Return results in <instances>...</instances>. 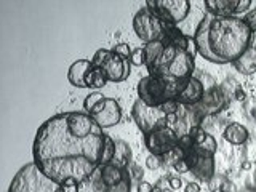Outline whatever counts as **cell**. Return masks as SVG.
Wrapping results in <instances>:
<instances>
[{
	"label": "cell",
	"instance_id": "6da1fadb",
	"mask_svg": "<svg viewBox=\"0 0 256 192\" xmlns=\"http://www.w3.org/2000/svg\"><path fill=\"white\" fill-rule=\"evenodd\" d=\"M106 133L86 112H61L40 125L36 133L34 164L54 182L92 180L101 168Z\"/></svg>",
	"mask_w": 256,
	"mask_h": 192
},
{
	"label": "cell",
	"instance_id": "7a4b0ae2",
	"mask_svg": "<svg viewBox=\"0 0 256 192\" xmlns=\"http://www.w3.org/2000/svg\"><path fill=\"white\" fill-rule=\"evenodd\" d=\"M253 32L238 16L208 14L194 32L197 53L214 64L237 61L252 46Z\"/></svg>",
	"mask_w": 256,
	"mask_h": 192
},
{
	"label": "cell",
	"instance_id": "3957f363",
	"mask_svg": "<svg viewBox=\"0 0 256 192\" xmlns=\"http://www.w3.org/2000/svg\"><path fill=\"white\" fill-rule=\"evenodd\" d=\"M101 170V168H100ZM8 192H64L60 182H54L48 176L38 170V166L32 162L24 165L21 170L14 174ZM85 192H108V188L101 181V173L94 174L92 186Z\"/></svg>",
	"mask_w": 256,
	"mask_h": 192
},
{
	"label": "cell",
	"instance_id": "277c9868",
	"mask_svg": "<svg viewBox=\"0 0 256 192\" xmlns=\"http://www.w3.org/2000/svg\"><path fill=\"white\" fill-rule=\"evenodd\" d=\"M196 60L190 53L178 50V48L165 45L158 61L149 69V76L157 77H168L178 80L181 84H186L190 77H194Z\"/></svg>",
	"mask_w": 256,
	"mask_h": 192
},
{
	"label": "cell",
	"instance_id": "5b68a950",
	"mask_svg": "<svg viewBox=\"0 0 256 192\" xmlns=\"http://www.w3.org/2000/svg\"><path fill=\"white\" fill-rule=\"evenodd\" d=\"M184 84L178 80L168 78V77H157V76H146L142 77L138 85H136V92H138V98L152 108H158L170 100L178 98L180 92L182 90Z\"/></svg>",
	"mask_w": 256,
	"mask_h": 192
},
{
	"label": "cell",
	"instance_id": "8992f818",
	"mask_svg": "<svg viewBox=\"0 0 256 192\" xmlns=\"http://www.w3.org/2000/svg\"><path fill=\"white\" fill-rule=\"evenodd\" d=\"M132 116L134 118L136 125L142 132V134H148L154 130H158V128L166 126L168 125V117L165 112L162 110V108H152L144 104L140 98L134 101L133 109H132Z\"/></svg>",
	"mask_w": 256,
	"mask_h": 192
},
{
	"label": "cell",
	"instance_id": "52a82bcc",
	"mask_svg": "<svg viewBox=\"0 0 256 192\" xmlns=\"http://www.w3.org/2000/svg\"><path fill=\"white\" fill-rule=\"evenodd\" d=\"M146 6L166 24H180L190 12L189 0H148Z\"/></svg>",
	"mask_w": 256,
	"mask_h": 192
},
{
	"label": "cell",
	"instance_id": "ba28073f",
	"mask_svg": "<svg viewBox=\"0 0 256 192\" xmlns=\"http://www.w3.org/2000/svg\"><path fill=\"white\" fill-rule=\"evenodd\" d=\"M133 29L136 32L138 38L142 42L150 44L157 42V40H164V21L154 14L148 6L141 8V10L134 14L133 18Z\"/></svg>",
	"mask_w": 256,
	"mask_h": 192
},
{
	"label": "cell",
	"instance_id": "9c48e42d",
	"mask_svg": "<svg viewBox=\"0 0 256 192\" xmlns=\"http://www.w3.org/2000/svg\"><path fill=\"white\" fill-rule=\"evenodd\" d=\"M144 144L154 156H166L174 150L180 144V134L172 126H162L148 134H144Z\"/></svg>",
	"mask_w": 256,
	"mask_h": 192
},
{
	"label": "cell",
	"instance_id": "30bf717a",
	"mask_svg": "<svg viewBox=\"0 0 256 192\" xmlns=\"http://www.w3.org/2000/svg\"><path fill=\"white\" fill-rule=\"evenodd\" d=\"M90 116L104 130V128L116 126L120 120H122V108H120L117 100L108 98L106 96V98H104L98 106L90 112Z\"/></svg>",
	"mask_w": 256,
	"mask_h": 192
},
{
	"label": "cell",
	"instance_id": "8fae6325",
	"mask_svg": "<svg viewBox=\"0 0 256 192\" xmlns=\"http://www.w3.org/2000/svg\"><path fill=\"white\" fill-rule=\"evenodd\" d=\"M252 0H205V6L213 16H237L246 12Z\"/></svg>",
	"mask_w": 256,
	"mask_h": 192
},
{
	"label": "cell",
	"instance_id": "7c38bea8",
	"mask_svg": "<svg viewBox=\"0 0 256 192\" xmlns=\"http://www.w3.org/2000/svg\"><path fill=\"white\" fill-rule=\"evenodd\" d=\"M100 69H102V72L106 74L109 82L118 84V82H124V80H126L128 76H130L132 62L122 60L120 56H117V54H114L110 52V54L108 56V60L102 62V66Z\"/></svg>",
	"mask_w": 256,
	"mask_h": 192
},
{
	"label": "cell",
	"instance_id": "4fadbf2b",
	"mask_svg": "<svg viewBox=\"0 0 256 192\" xmlns=\"http://www.w3.org/2000/svg\"><path fill=\"white\" fill-rule=\"evenodd\" d=\"M162 42L165 45L178 48V50L188 52L192 56L197 53V45L194 42V37H188L186 34H182V32L176 26H173V24L164 22V40Z\"/></svg>",
	"mask_w": 256,
	"mask_h": 192
},
{
	"label": "cell",
	"instance_id": "5bb4252c",
	"mask_svg": "<svg viewBox=\"0 0 256 192\" xmlns=\"http://www.w3.org/2000/svg\"><path fill=\"white\" fill-rule=\"evenodd\" d=\"M188 164L190 166V172L194 173L198 180L202 181H212L214 178V158L213 157H200L197 156L194 149L186 152Z\"/></svg>",
	"mask_w": 256,
	"mask_h": 192
},
{
	"label": "cell",
	"instance_id": "9a60e30c",
	"mask_svg": "<svg viewBox=\"0 0 256 192\" xmlns=\"http://www.w3.org/2000/svg\"><path fill=\"white\" fill-rule=\"evenodd\" d=\"M198 110L202 112V116H214L220 110L226 108V94H224L222 88L220 86H212L206 88L202 101L198 104Z\"/></svg>",
	"mask_w": 256,
	"mask_h": 192
},
{
	"label": "cell",
	"instance_id": "2e32d148",
	"mask_svg": "<svg viewBox=\"0 0 256 192\" xmlns=\"http://www.w3.org/2000/svg\"><path fill=\"white\" fill-rule=\"evenodd\" d=\"M205 92H206V88L202 84V80L197 77H190L188 82L184 84L176 101H178L181 106H197V104L202 101Z\"/></svg>",
	"mask_w": 256,
	"mask_h": 192
},
{
	"label": "cell",
	"instance_id": "e0dca14e",
	"mask_svg": "<svg viewBox=\"0 0 256 192\" xmlns=\"http://www.w3.org/2000/svg\"><path fill=\"white\" fill-rule=\"evenodd\" d=\"M92 69H93L92 60H77L76 62H72V66L68 70L69 84L77 86V88H88L86 86V76L90 74Z\"/></svg>",
	"mask_w": 256,
	"mask_h": 192
},
{
	"label": "cell",
	"instance_id": "ac0fdd59",
	"mask_svg": "<svg viewBox=\"0 0 256 192\" xmlns=\"http://www.w3.org/2000/svg\"><path fill=\"white\" fill-rule=\"evenodd\" d=\"M248 136H250L248 128L244 126L242 124H237V122L229 124L222 132V138L226 140L229 144H232V146H242V144L246 142Z\"/></svg>",
	"mask_w": 256,
	"mask_h": 192
},
{
	"label": "cell",
	"instance_id": "d6986e66",
	"mask_svg": "<svg viewBox=\"0 0 256 192\" xmlns=\"http://www.w3.org/2000/svg\"><path fill=\"white\" fill-rule=\"evenodd\" d=\"M234 68L244 76H252L256 72V48L250 46L248 50L240 56L237 61L232 62Z\"/></svg>",
	"mask_w": 256,
	"mask_h": 192
},
{
	"label": "cell",
	"instance_id": "ffe728a7",
	"mask_svg": "<svg viewBox=\"0 0 256 192\" xmlns=\"http://www.w3.org/2000/svg\"><path fill=\"white\" fill-rule=\"evenodd\" d=\"M100 173H101V181L104 182V186L109 189V188H114L116 184H118L124 180L126 170H124V168H120L114 164H109V165L101 166Z\"/></svg>",
	"mask_w": 256,
	"mask_h": 192
},
{
	"label": "cell",
	"instance_id": "44dd1931",
	"mask_svg": "<svg viewBox=\"0 0 256 192\" xmlns=\"http://www.w3.org/2000/svg\"><path fill=\"white\" fill-rule=\"evenodd\" d=\"M142 48H144V58H146V62H144V64H146V68L149 70L158 61L160 54H162L164 48H165V44L162 42V40H157V42L146 44Z\"/></svg>",
	"mask_w": 256,
	"mask_h": 192
},
{
	"label": "cell",
	"instance_id": "7402d4cb",
	"mask_svg": "<svg viewBox=\"0 0 256 192\" xmlns=\"http://www.w3.org/2000/svg\"><path fill=\"white\" fill-rule=\"evenodd\" d=\"M216 150H218V142L212 134H206V138L202 142L194 144V152L200 157H213Z\"/></svg>",
	"mask_w": 256,
	"mask_h": 192
},
{
	"label": "cell",
	"instance_id": "603a6c76",
	"mask_svg": "<svg viewBox=\"0 0 256 192\" xmlns=\"http://www.w3.org/2000/svg\"><path fill=\"white\" fill-rule=\"evenodd\" d=\"M130 148L128 144H125L124 141H117V150H116V157L112 160V164L120 166V168H125L130 165Z\"/></svg>",
	"mask_w": 256,
	"mask_h": 192
},
{
	"label": "cell",
	"instance_id": "cb8c5ba5",
	"mask_svg": "<svg viewBox=\"0 0 256 192\" xmlns=\"http://www.w3.org/2000/svg\"><path fill=\"white\" fill-rule=\"evenodd\" d=\"M108 77L106 74L102 72V69L100 68H94L90 70V74L86 76V86L88 88H102V86H106L108 85Z\"/></svg>",
	"mask_w": 256,
	"mask_h": 192
},
{
	"label": "cell",
	"instance_id": "d4e9b609",
	"mask_svg": "<svg viewBox=\"0 0 256 192\" xmlns=\"http://www.w3.org/2000/svg\"><path fill=\"white\" fill-rule=\"evenodd\" d=\"M116 150H117V142L112 140L109 134H106V140H104L102 156H101V166L112 164V160H114V157H116Z\"/></svg>",
	"mask_w": 256,
	"mask_h": 192
},
{
	"label": "cell",
	"instance_id": "484cf974",
	"mask_svg": "<svg viewBox=\"0 0 256 192\" xmlns=\"http://www.w3.org/2000/svg\"><path fill=\"white\" fill-rule=\"evenodd\" d=\"M106 98V96H104L102 93H92V94H88L86 98H85V101H84V109H85V112L86 114H90V112L98 106V104Z\"/></svg>",
	"mask_w": 256,
	"mask_h": 192
},
{
	"label": "cell",
	"instance_id": "4316f807",
	"mask_svg": "<svg viewBox=\"0 0 256 192\" xmlns=\"http://www.w3.org/2000/svg\"><path fill=\"white\" fill-rule=\"evenodd\" d=\"M110 52L114 54H117V56H120V58L125 60V61H130L132 53H133V50H132L128 44H117L116 46L110 48Z\"/></svg>",
	"mask_w": 256,
	"mask_h": 192
},
{
	"label": "cell",
	"instance_id": "83f0119b",
	"mask_svg": "<svg viewBox=\"0 0 256 192\" xmlns=\"http://www.w3.org/2000/svg\"><path fill=\"white\" fill-rule=\"evenodd\" d=\"M188 134L190 136L192 140H194V144H198V142H202L205 138H206V132L202 128V125H192L190 128H189V132H188Z\"/></svg>",
	"mask_w": 256,
	"mask_h": 192
},
{
	"label": "cell",
	"instance_id": "f1b7e54d",
	"mask_svg": "<svg viewBox=\"0 0 256 192\" xmlns=\"http://www.w3.org/2000/svg\"><path fill=\"white\" fill-rule=\"evenodd\" d=\"M108 192H132V178H130V174H128V172L125 173L124 180L118 184H116L114 188H109Z\"/></svg>",
	"mask_w": 256,
	"mask_h": 192
},
{
	"label": "cell",
	"instance_id": "f546056e",
	"mask_svg": "<svg viewBox=\"0 0 256 192\" xmlns=\"http://www.w3.org/2000/svg\"><path fill=\"white\" fill-rule=\"evenodd\" d=\"M110 54V50H106V48H101V50H98L92 58V62L94 68H101L102 62L108 60V56Z\"/></svg>",
	"mask_w": 256,
	"mask_h": 192
},
{
	"label": "cell",
	"instance_id": "4dcf8cb0",
	"mask_svg": "<svg viewBox=\"0 0 256 192\" xmlns=\"http://www.w3.org/2000/svg\"><path fill=\"white\" fill-rule=\"evenodd\" d=\"M130 62L133 66H142V64L146 62V58H144V48H134L132 53Z\"/></svg>",
	"mask_w": 256,
	"mask_h": 192
},
{
	"label": "cell",
	"instance_id": "1f68e13d",
	"mask_svg": "<svg viewBox=\"0 0 256 192\" xmlns=\"http://www.w3.org/2000/svg\"><path fill=\"white\" fill-rule=\"evenodd\" d=\"M165 164V160L162 156H154V154H150L148 158H146V165L148 168H150V170H157V168H160Z\"/></svg>",
	"mask_w": 256,
	"mask_h": 192
},
{
	"label": "cell",
	"instance_id": "d6a6232c",
	"mask_svg": "<svg viewBox=\"0 0 256 192\" xmlns=\"http://www.w3.org/2000/svg\"><path fill=\"white\" fill-rule=\"evenodd\" d=\"M126 172H128V174H130V178H132V181L133 180H136V181H142V168H140L136 164H130L126 166Z\"/></svg>",
	"mask_w": 256,
	"mask_h": 192
},
{
	"label": "cell",
	"instance_id": "836d02e7",
	"mask_svg": "<svg viewBox=\"0 0 256 192\" xmlns=\"http://www.w3.org/2000/svg\"><path fill=\"white\" fill-rule=\"evenodd\" d=\"M173 166V170L176 173H180V174H184V173H189L190 172V166L188 164V160L186 158H180V160H176V162L172 165Z\"/></svg>",
	"mask_w": 256,
	"mask_h": 192
},
{
	"label": "cell",
	"instance_id": "e575fe53",
	"mask_svg": "<svg viewBox=\"0 0 256 192\" xmlns=\"http://www.w3.org/2000/svg\"><path fill=\"white\" fill-rule=\"evenodd\" d=\"M244 21L248 26V29H250L252 32H256V8H254V10H252V12H248L244 16Z\"/></svg>",
	"mask_w": 256,
	"mask_h": 192
},
{
	"label": "cell",
	"instance_id": "d590c367",
	"mask_svg": "<svg viewBox=\"0 0 256 192\" xmlns=\"http://www.w3.org/2000/svg\"><path fill=\"white\" fill-rule=\"evenodd\" d=\"M168 186H170V189H173V190H178L182 188V181L180 176H170V178H168Z\"/></svg>",
	"mask_w": 256,
	"mask_h": 192
},
{
	"label": "cell",
	"instance_id": "8d00e7d4",
	"mask_svg": "<svg viewBox=\"0 0 256 192\" xmlns=\"http://www.w3.org/2000/svg\"><path fill=\"white\" fill-rule=\"evenodd\" d=\"M156 186H152L148 181H140L138 182V192H154Z\"/></svg>",
	"mask_w": 256,
	"mask_h": 192
},
{
	"label": "cell",
	"instance_id": "74e56055",
	"mask_svg": "<svg viewBox=\"0 0 256 192\" xmlns=\"http://www.w3.org/2000/svg\"><path fill=\"white\" fill-rule=\"evenodd\" d=\"M184 192H200V186L197 182H188L186 186H184Z\"/></svg>",
	"mask_w": 256,
	"mask_h": 192
},
{
	"label": "cell",
	"instance_id": "f35d334b",
	"mask_svg": "<svg viewBox=\"0 0 256 192\" xmlns=\"http://www.w3.org/2000/svg\"><path fill=\"white\" fill-rule=\"evenodd\" d=\"M236 100L237 101H244L245 100V92L242 90V88H237V90H236Z\"/></svg>",
	"mask_w": 256,
	"mask_h": 192
},
{
	"label": "cell",
	"instance_id": "ab89813d",
	"mask_svg": "<svg viewBox=\"0 0 256 192\" xmlns=\"http://www.w3.org/2000/svg\"><path fill=\"white\" fill-rule=\"evenodd\" d=\"M156 190H158V192H174L173 189H170V186H166V188H156Z\"/></svg>",
	"mask_w": 256,
	"mask_h": 192
},
{
	"label": "cell",
	"instance_id": "60d3db41",
	"mask_svg": "<svg viewBox=\"0 0 256 192\" xmlns=\"http://www.w3.org/2000/svg\"><path fill=\"white\" fill-rule=\"evenodd\" d=\"M212 192H224V189H222L221 186H218V188H212Z\"/></svg>",
	"mask_w": 256,
	"mask_h": 192
},
{
	"label": "cell",
	"instance_id": "b9f144b4",
	"mask_svg": "<svg viewBox=\"0 0 256 192\" xmlns=\"http://www.w3.org/2000/svg\"><path fill=\"white\" fill-rule=\"evenodd\" d=\"M154 192H158V190H156V189H154Z\"/></svg>",
	"mask_w": 256,
	"mask_h": 192
}]
</instances>
